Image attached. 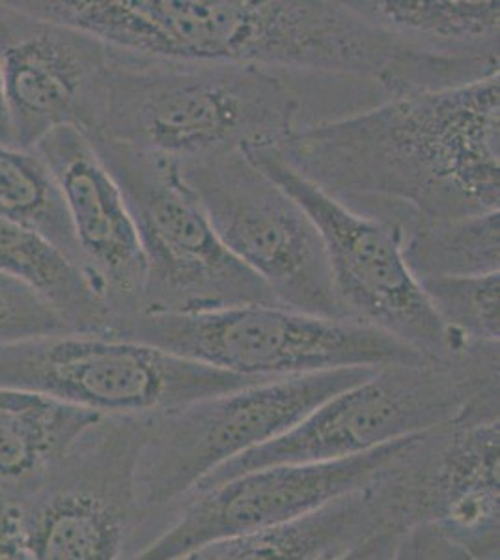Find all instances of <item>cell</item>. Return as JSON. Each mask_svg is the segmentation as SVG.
Returning <instances> with one entry per match:
<instances>
[{"mask_svg":"<svg viewBox=\"0 0 500 560\" xmlns=\"http://www.w3.org/2000/svg\"><path fill=\"white\" fill-rule=\"evenodd\" d=\"M500 75L412 92L286 140L280 160L399 243L430 224L499 211Z\"/></svg>","mask_w":500,"mask_h":560,"instance_id":"obj_1","label":"cell"},{"mask_svg":"<svg viewBox=\"0 0 500 560\" xmlns=\"http://www.w3.org/2000/svg\"><path fill=\"white\" fill-rule=\"evenodd\" d=\"M120 51L359 77L388 96L478 83L470 62L402 44L354 0H15Z\"/></svg>","mask_w":500,"mask_h":560,"instance_id":"obj_2","label":"cell"},{"mask_svg":"<svg viewBox=\"0 0 500 560\" xmlns=\"http://www.w3.org/2000/svg\"><path fill=\"white\" fill-rule=\"evenodd\" d=\"M388 97L380 83L359 77L148 57L113 47L102 126L92 140L193 163L279 148Z\"/></svg>","mask_w":500,"mask_h":560,"instance_id":"obj_3","label":"cell"},{"mask_svg":"<svg viewBox=\"0 0 500 560\" xmlns=\"http://www.w3.org/2000/svg\"><path fill=\"white\" fill-rule=\"evenodd\" d=\"M499 345L470 346L439 361L386 364L330 396L277 440L222 465L195 490L264 467L354 458L470 415L499 413Z\"/></svg>","mask_w":500,"mask_h":560,"instance_id":"obj_4","label":"cell"},{"mask_svg":"<svg viewBox=\"0 0 500 560\" xmlns=\"http://www.w3.org/2000/svg\"><path fill=\"white\" fill-rule=\"evenodd\" d=\"M90 142L120 187L139 234L147 264L142 314L279 305L222 245L177 161L116 142Z\"/></svg>","mask_w":500,"mask_h":560,"instance_id":"obj_5","label":"cell"},{"mask_svg":"<svg viewBox=\"0 0 500 560\" xmlns=\"http://www.w3.org/2000/svg\"><path fill=\"white\" fill-rule=\"evenodd\" d=\"M374 372L342 369L282 377L150 415L137 459V497L144 523L135 551L152 540L166 512L200 480L277 440L330 396Z\"/></svg>","mask_w":500,"mask_h":560,"instance_id":"obj_6","label":"cell"},{"mask_svg":"<svg viewBox=\"0 0 500 560\" xmlns=\"http://www.w3.org/2000/svg\"><path fill=\"white\" fill-rule=\"evenodd\" d=\"M118 338L258 382L430 361L367 325L280 305H241L187 316L140 314Z\"/></svg>","mask_w":500,"mask_h":560,"instance_id":"obj_7","label":"cell"},{"mask_svg":"<svg viewBox=\"0 0 500 560\" xmlns=\"http://www.w3.org/2000/svg\"><path fill=\"white\" fill-rule=\"evenodd\" d=\"M127 338L66 332L0 345V387L51 396L97 417H150L256 385Z\"/></svg>","mask_w":500,"mask_h":560,"instance_id":"obj_8","label":"cell"},{"mask_svg":"<svg viewBox=\"0 0 500 560\" xmlns=\"http://www.w3.org/2000/svg\"><path fill=\"white\" fill-rule=\"evenodd\" d=\"M222 245L269 288L279 305L346 319L324 242L311 215L245 153L179 163Z\"/></svg>","mask_w":500,"mask_h":560,"instance_id":"obj_9","label":"cell"},{"mask_svg":"<svg viewBox=\"0 0 500 560\" xmlns=\"http://www.w3.org/2000/svg\"><path fill=\"white\" fill-rule=\"evenodd\" d=\"M245 155L290 192L316 224L346 319L385 332L430 361L475 346L452 337L439 322L407 268L393 230L319 191L293 173L272 148L248 150Z\"/></svg>","mask_w":500,"mask_h":560,"instance_id":"obj_10","label":"cell"},{"mask_svg":"<svg viewBox=\"0 0 500 560\" xmlns=\"http://www.w3.org/2000/svg\"><path fill=\"white\" fill-rule=\"evenodd\" d=\"M148 417H105L21 501L34 560H124L139 548L137 459Z\"/></svg>","mask_w":500,"mask_h":560,"instance_id":"obj_11","label":"cell"},{"mask_svg":"<svg viewBox=\"0 0 500 560\" xmlns=\"http://www.w3.org/2000/svg\"><path fill=\"white\" fill-rule=\"evenodd\" d=\"M499 413L470 415L407 438L368 486L388 525H430L476 560H499Z\"/></svg>","mask_w":500,"mask_h":560,"instance_id":"obj_12","label":"cell"},{"mask_svg":"<svg viewBox=\"0 0 500 560\" xmlns=\"http://www.w3.org/2000/svg\"><path fill=\"white\" fill-rule=\"evenodd\" d=\"M404 441L329 464L277 465L193 490L177 501L147 546L124 560H171L208 541L282 527L367 490Z\"/></svg>","mask_w":500,"mask_h":560,"instance_id":"obj_13","label":"cell"},{"mask_svg":"<svg viewBox=\"0 0 500 560\" xmlns=\"http://www.w3.org/2000/svg\"><path fill=\"white\" fill-rule=\"evenodd\" d=\"M111 58L102 39L0 0V70L15 147L31 150L58 128L95 139Z\"/></svg>","mask_w":500,"mask_h":560,"instance_id":"obj_14","label":"cell"},{"mask_svg":"<svg viewBox=\"0 0 500 560\" xmlns=\"http://www.w3.org/2000/svg\"><path fill=\"white\" fill-rule=\"evenodd\" d=\"M31 150L57 182L84 273L113 319L108 337H118L131 319L142 314L147 277L139 234L126 198L81 131L55 129Z\"/></svg>","mask_w":500,"mask_h":560,"instance_id":"obj_15","label":"cell"},{"mask_svg":"<svg viewBox=\"0 0 500 560\" xmlns=\"http://www.w3.org/2000/svg\"><path fill=\"white\" fill-rule=\"evenodd\" d=\"M386 528L385 510L367 488L282 527L208 541L171 560H336Z\"/></svg>","mask_w":500,"mask_h":560,"instance_id":"obj_16","label":"cell"},{"mask_svg":"<svg viewBox=\"0 0 500 560\" xmlns=\"http://www.w3.org/2000/svg\"><path fill=\"white\" fill-rule=\"evenodd\" d=\"M100 419L42 393L0 387V493L21 503Z\"/></svg>","mask_w":500,"mask_h":560,"instance_id":"obj_17","label":"cell"},{"mask_svg":"<svg viewBox=\"0 0 500 560\" xmlns=\"http://www.w3.org/2000/svg\"><path fill=\"white\" fill-rule=\"evenodd\" d=\"M354 4L415 51L499 70V2L354 0Z\"/></svg>","mask_w":500,"mask_h":560,"instance_id":"obj_18","label":"cell"},{"mask_svg":"<svg viewBox=\"0 0 500 560\" xmlns=\"http://www.w3.org/2000/svg\"><path fill=\"white\" fill-rule=\"evenodd\" d=\"M0 275L38 295L70 332L111 335V314L89 277L32 230L0 217Z\"/></svg>","mask_w":500,"mask_h":560,"instance_id":"obj_19","label":"cell"},{"mask_svg":"<svg viewBox=\"0 0 500 560\" xmlns=\"http://www.w3.org/2000/svg\"><path fill=\"white\" fill-rule=\"evenodd\" d=\"M0 217L45 237L84 273L60 189L32 150L0 144Z\"/></svg>","mask_w":500,"mask_h":560,"instance_id":"obj_20","label":"cell"},{"mask_svg":"<svg viewBox=\"0 0 500 560\" xmlns=\"http://www.w3.org/2000/svg\"><path fill=\"white\" fill-rule=\"evenodd\" d=\"M499 211H491L418 230L402 243L407 268L418 282L499 273Z\"/></svg>","mask_w":500,"mask_h":560,"instance_id":"obj_21","label":"cell"},{"mask_svg":"<svg viewBox=\"0 0 500 560\" xmlns=\"http://www.w3.org/2000/svg\"><path fill=\"white\" fill-rule=\"evenodd\" d=\"M500 275L420 280L433 313L452 337L467 345H499Z\"/></svg>","mask_w":500,"mask_h":560,"instance_id":"obj_22","label":"cell"},{"mask_svg":"<svg viewBox=\"0 0 500 560\" xmlns=\"http://www.w3.org/2000/svg\"><path fill=\"white\" fill-rule=\"evenodd\" d=\"M68 327L38 295L0 275V345L66 335Z\"/></svg>","mask_w":500,"mask_h":560,"instance_id":"obj_23","label":"cell"},{"mask_svg":"<svg viewBox=\"0 0 500 560\" xmlns=\"http://www.w3.org/2000/svg\"><path fill=\"white\" fill-rule=\"evenodd\" d=\"M391 560H476L469 551L441 535L430 525L402 530Z\"/></svg>","mask_w":500,"mask_h":560,"instance_id":"obj_24","label":"cell"},{"mask_svg":"<svg viewBox=\"0 0 500 560\" xmlns=\"http://www.w3.org/2000/svg\"><path fill=\"white\" fill-rule=\"evenodd\" d=\"M0 560H34L21 504L4 493H0Z\"/></svg>","mask_w":500,"mask_h":560,"instance_id":"obj_25","label":"cell"},{"mask_svg":"<svg viewBox=\"0 0 500 560\" xmlns=\"http://www.w3.org/2000/svg\"><path fill=\"white\" fill-rule=\"evenodd\" d=\"M398 536L399 530L386 528L336 560H391Z\"/></svg>","mask_w":500,"mask_h":560,"instance_id":"obj_26","label":"cell"},{"mask_svg":"<svg viewBox=\"0 0 500 560\" xmlns=\"http://www.w3.org/2000/svg\"><path fill=\"white\" fill-rule=\"evenodd\" d=\"M0 144H7V147H15L12 121H10V115H8L7 96H4V81H2V70H0Z\"/></svg>","mask_w":500,"mask_h":560,"instance_id":"obj_27","label":"cell"}]
</instances>
